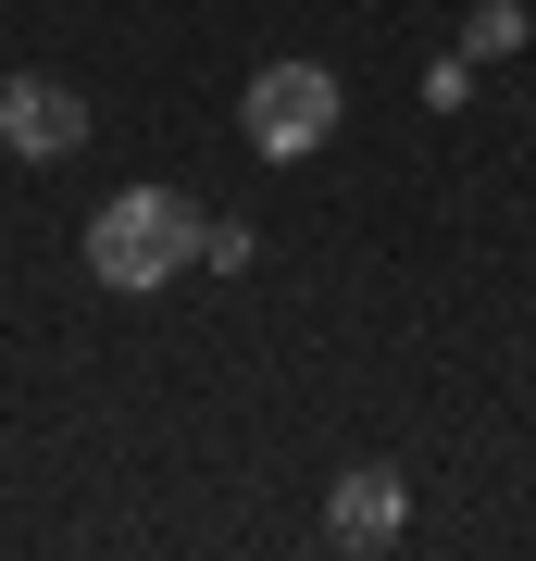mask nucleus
I'll return each mask as SVG.
<instances>
[{
  "label": "nucleus",
  "instance_id": "obj_1",
  "mask_svg": "<svg viewBox=\"0 0 536 561\" xmlns=\"http://www.w3.org/2000/svg\"><path fill=\"white\" fill-rule=\"evenodd\" d=\"M199 250H213V225H199V201H175V187H125V201H100V213H88V275H100V287H125V300L175 287Z\"/></svg>",
  "mask_w": 536,
  "mask_h": 561
},
{
  "label": "nucleus",
  "instance_id": "obj_2",
  "mask_svg": "<svg viewBox=\"0 0 536 561\" xmlns=\"http://www.w3.org/2000/svg\"><path fill=\"white\" fill-rule=\"evenodd\" d=\"M338 113H350V88L324 76V62H262L250 101H238V138L262 162H312L324 138H338Z\"/></svg>",
  "mask_w": 536,
  "mask_h": 561
},
{
  "label": "nucleus",
  "instance_id": "obj_3",
  "mask_svg": "<svg viewBox=\"0 0 536 561\" xmlns=\"http://www.w3.org/2000/svg\"><path fill=\"white\" fill-rule=\"evenodd\" d=\"M0 150H13V162L88 150V101H76L62 76H0Z\"/></svg>",
  "mask_w": 536,
  "mask_h": 561
},
{
  "label": "nucleus",
  "instance_id": "obj_4",
  "mask_svg": "<svg viewBox=\"0 0 536 561\" xmlns=\"http://www.w3.org/2000/svg\"><path fill=\"white\" fill-rule=\"evenodd\" d=\"M399 524H412V474H399V461L338 474V500H324V537L338 549H399Z\"/></svg>",
  "mask_w": 536,
  "mask_h": 561
},
{
  "label": "nucleus",
  "instance_id": "obj_5",
  "mask_svg": "<svg viewBox=\"0 0 536 561\" xmlns=\"http://www.w3.org/2000/svg\"><path fill=\"white\" fill-rule=\"evenodd\" d=\"M536 38V13H524V0H475V25H461V50H475V62H512Z\"/></svg>",
  "mask_w": 536,
  "mask_h": 561
}]
</instances>
